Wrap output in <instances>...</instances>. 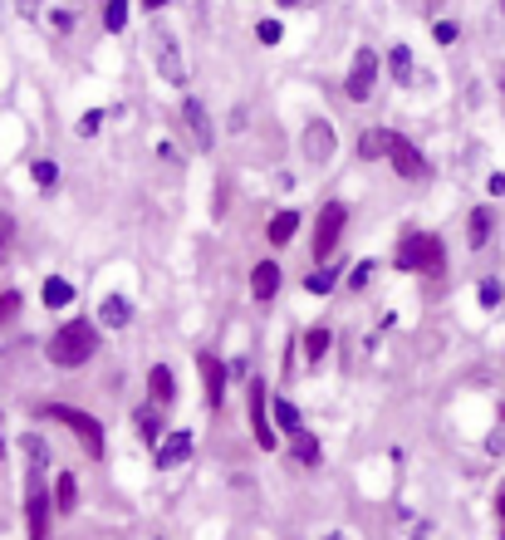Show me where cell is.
<instances>
[{
    "mask_svg": "<svg viewBox=\"0 0 505 540\" xmlns=\"http://www.w3.org/2000/svg\"><path fill=\"white\" fill-rule=\"evenodd\" d=\"M270 413H275V428L285 432V438H294V432H304L300 428V408H294L290 398H280V403H270Z\"/></svg>",
    "mask_w": 505,
    "mask_h": 540,
    "instance_id": "cb8c5ba5",
    "label": "cell"
},
{
    "mask_svg": "<svg viewBox=\"0 0 505 540\" xmlns=\"http://www.w3.org/2000/svg\"><path fill=\"white\" fill-rule=\"evenodd\" d=\"M290 452H294V462L300 466H319V438H314V432H294L290 438Z\"/></svg>",
    "mask_w": 505,
    "mask_h": 540,
    "instance_id": "d6986e66",
    "label": "cell"
},
{
    "mask_svg": "<svg viewBox=\"0 0 505 540\" xmlns=\"http://www.w3.org/2000/svg\"><path fill=\"white\" fill-rule=\"evenodd\" d=\"M344 226H349V206H344V202L319 206V222H314V261H329V256L339 251Z\"/></svg>",
    "mask_w": 505,
    "mask_h": 540,
    "instance_id": "3957f363",
    "label": "cell"
},
{
    "mask_svg": "<svg viewBox=\"0 0 505 540\" xmlns=\"http://www.w3.org/2000/svg\"><path fill=\"white\" fill-rule=\"evenodd\" d=\"M387 162H393V172H397V178H407V182L427 178V158L407 138H397V133H393V148H387Z\"/></svg>",
    "mask_w": 505,
    "mask_h": 540,
    "instance_id": "ba28073f",
    "label": "cell"
},
{
    "mask_svg": "<svg viewBox=\"0 0 505 540\" xmlns=\"http://www.w3.org/2000/svg\"><path fill=\"white\" fill-rule=\"evenodd\" d=\"M486 192H491V196H505V172H491V182H486Z\"/></svg>",
    "mask_w": 505,
    "mask_h": 540,
    "instance_id": "ab89813d",
    "label": "cell"
},
{
    "mask_svg": "<svg viewBox=\"0 0 505 540\" xmlns=\"http://www.w3.org/2000/svg\"><path fill=\"white\" fill-rule=\"evenodd\" d=\"M387 148H393V128H368L359 138V158L373 162V158H387Z\"/></svg>",
    "mask_w": 505,
    "mask_h": 540,
    "instance_id": "ac0fdd59",
    "label": "cell"
},
{
    "mask_svg": "<svg viewBox=\"0 0 505 540\" xmlns=\"http://www.w3.org/2000/svg\"><path fill=\"white\" fill-rule=\"evenodd\" d=\"M441 261H447V256H441V236H427V231L403 236V246H397V256H393L397 270H427V275H437Z\"/></svg>",
    "mask_w": 505,
    "mask_h": 540,
    "instance_id": "7a4b0ae2",
    "label": "cell"
},
{
    "mask_svg": "<svg viewBox=\"0 0 505 540\" xmlns=\"http://www.w3.org/2000/svg\"><path fill=\"white\" fill-rule=\"evenodd\" d=\"M133 319V305L123 295H103V305H99V325L103 329H123Z\"/></svg>",
    "mask_w": 505,
    "mask_h": 540,
    "instance_id": "e0dca14e",
    "label": "cell"
},
{
    "mask_svg": "<svg viewBox=\"0 0 505 540\" xmlns=\"http://www.w3.org/2000/svg\"><path fill=\"white\" fill-rule=\"evenodd\" d=\"M250 428H256V442L266 452L280 448L275 428H270V403H266V383H260V379H250Z\"/></svg>",
    "mask_w": 505,
    "mask_h": 540,
    "instance_id": "52a82bcc",
    "label": "cell"
},
{
    "mask_svg": "<svg viewBox=\"0 0 505 540\" xmlns=\"http://www.w3.org/2000/svg\"><path fill=\"white\" fill-rule=\"evenodd\" d=\"M329 344H334V329H329V325H314L309 335H304V359L319 363L324 354H329Z\"/></svg>",
    "mask_w": 505,
    "mask_h": 540,
    "instance_id": "44dd1931",
    "label": "cell"
},
{
    "mask_svg": "<svg viewBox=\"0 0 505 540\" xmlns=\"http://www.w3.org/2000/svg\"><path fill=\"white\" fill-rule=\"evenodd\" d=\"M30 178H35V187H55V182H59V162L39 158L35 168H30Z\"/></svg>",
    "mask_w": 505,
    "mask_h": 540,
    "instance_id": "f546056e",
    "label": "cell"
},
{
    "mask_svg": "<svg viewBox=\"0 0 505 540\" xmlns=\"http://www.w3.org/2000/svg\"><path fill=\"white\" fill-rule=\"evenodd\" d=\"M182 118H187V133H192V143H196V148H212V143H216V133H212V113H206V103L202 99H187L182 103Z\"/></svg>",
    "mask_w": 505,
    "mask_h": 540,
    "instance_id": "30bf717a",
    "label": "cell"
},
{
    "mask_svg": "<svg viewBox=\"0 0 505 540\" xmlns=\"http://www.w3.org/2000/svg\"><path fill=\"white\" fill-rule=\"evenodd\" d=\"M99 123H103V109H89L79 118V138H93V133H99Z\"/></svg>",
    "mask_w": 505,
    "mask_h": 540,
    "instance_id": "d6a6232c",
    "label": "cell"
},
{
    "mask_svg": "<svg viewBox=\"0 0 505 540\" xmlns=\"http://www.w3.org/2000/svg\"><path fill=\"white\" fill-rule=\"evenodd\" d=\"M128 5L133 0H103V30H109V35H118V30L128 25Z\"/></svg>",
    "mask_w": 505,
    "mask_h": 540,
    "instance_id": "484cf974",
    "label": "cell"
},
{
    "mask_svg": "<svg viewBox=\"0 0 505 540\" xmlns=\"http://www.w3.org/2000/svg\"><path fill=\"white\" fill-rule=\"evenodd\" d=\"M368 280H373V261H359V266L349 270V285H353V290H363Z\"/></svg>",
    "mask_w": 505,
    "mask_h": 540,
    "instance_id": "836d02e7",
    "label": "cell"
},
{
    "mask_svg": "<svg viewBox=\"0 0 505 540\" xmlns=\"http://www.w3.org/2000/svg\"><path fill=\"white\" fill-rule=\"evenodd\" d=\"M373 84H378V55L373 49H359L349 65V79H344V93L353 103H363V99H373Z\"/></svg>",
    "mask_w": 505,
    "mask_h": 540,
    "instance_id": "5b68a950",
    "label": "cell"
},
{
    "mask_svg": "<svg viewBox=\"0 0 505 540\" xmlns=\"http://www.w3.org/2000/svg\"><path fill=\"white\" fill-rule=\"evenodd\" d=\"M280 5H285V10H290V5H300V0H280Z\"/></svg>",
    "mask_w": 505,
    "mask_h": 540,
    "instance_id": "b9f144b4",
    "label": "cell"
},
{
    "mask_svg": "<svg viewBox=\"0 0 505 540\" xmlns=\"http://www.w3.org/2000/svg\"><path fill=\"white\" fill-rule=\"evenodd\" d=\"M491 231H496V216H491V206H476V212H471V222H466L471 251H486V246H491Z\"/></svg>",
    "mask_w": 505,
    "mask_h": 540,
    "instance_id": "2e32d148",
    "label": "cell"
},
{
    "mask_svg": "<svg viewBox=\"0 0 505 540\" xmlns=\"http://www.w3.org/2000/svg\"><path fill=\"white\" fill-rule=\"evenodd\" d=\"M196 373H202V383H206V403L221 408V398H226V369H221V359L202 354V359H196Z\"/></svg>",
    "mask_w": 505,
    "mask_h": 540,
    "instance_id": "4fadbf2b",
    "label": "cell"
},
{
    "mask_svg": "<svg viewBox=\"0 0 505 540\" xmlns=\"http://www.w3.org/2000/svg\"><path fill=\"white\" fill-rule=\"evenodd\" d=\"M334 275H339V270H309V275H304V290H309V295H329Z\"/></svg>",
    "mask_w": 505,
    "mask_h": 540,
    "instance_id": "83f0119b",
    "label": "cell"
},
{
    "mask_svg": "<svg viewBox=\"0 0 505 540\" xmlns=\"http://www.w3.org/2000/svg\"><path fill=\"white\" fill-rule=\"evenodd\" d=\"M25 516H30V540H49V496H45V472H30Z\"/></svg>",
    "mask_w": 505,
    "mask_h": 540,
    "instance_id": "8992f818",
    "label": "cell"
},
{
    "mask_svg": "<svg viewBox=\"0 0 505 540\" xmlns=\"http://www.w3.org/2000/svg\"><path fill=\"white\" fill-rule=\"evenodd\" d=\"M457 35H461L457 20H437V25H432V39H437V45H457Z\"/></svg>",
    "mask_w": 505,
    "mask_h": 540,
    "instance_id": "1f68e13d",
    "label": "cell"
},
{
    "mask_svg": "<svg viewBox=\"0 0 505 540\" xmlns=\"http://www.w3.org/2000/svg\"><path fill=\"white\" fill-rule=\"evenodd\" d=\"M0 457H5V442H0Z\"/></svg>",
    "mask_w": 505,
    "mask_h": 540,
    "instance_id": "ee69618b",
    "label": "cell"
},
{
    "mask_svg": "<svg viewBox=\"0 0 505 540\" xmlns=\"http://www.w3.org/2000/svg\"><path fill=\"white\" fill-rule=\"evenodd\" d=\"M74 506H79V476H55V511L59 516H69Z\"/></svg>",
    "mask_w": 505,
    "mask_h": 540,
    "instance_id": "ffe728a7",
    "label": "cell"
},
{
    "mask_svg": "<svg viewBox=\"0 0 505 540\" xmlns=\"http://www.w3.org/2000/svg\"><path fill=\"white\" fill-rule=\"evenodd\" d=\"M304 158L309 162H329L334 158V123L329 118H314L304 128Z\"/></svg>",
    "mask_w": 505,
    "mask_h": 540,
    "instance_id": "8fae6325",
    "label": "cell"
},
{
    "mask_svg": "<svg viewBox=\"0 0 505 540\" xmlns=\"http://www.w3.org/2000/svg\"><path fill=\"white\" fill-rule=\"evenodd\" d=\"M138 428H143L147 442H162V438H157V418H152V413H138Z\"/></svg>",
    "mask_w": 505,
    "mask_h": 540,
    "instance_id": "74e56055",
    "label": "cell"
},
{
    "mask_svg": "<svg viewBox=\"0 0 505 540\" xmlns=\"http://www.w3.org/2000/svg\"><path fill=\"white\" fill-rule=\"evenodd\" d=\"M157 466H162V472H172V466H182L187 457H192V432H167L162 442H157Z\"/></svg>",
    "mask_w": 505,
    "mask_h": 540,
    "instance_id": "7c38bea8",
    "label": "cell"
},
{
    "mask_svg": "<svg viewBox=\"0 0 505 540\" xmlns=\"http://www.w3.org/2000/svg\"><path fill=\"white\" fill-rule=\"evenodd\" d=\"M69 300H74V285H69L65 275H49V280H45V305H49V309H65Z\"/></svg>",
    "mask_w": 505,
    "mask_h": 540,
    "instance_id": "d4e9b609",
    "label": "cell"
},
{
    "mask_svg": "<svg viewBox=\"0 0 505 540\" xmlns=\"http://www.w3.org/2000/svg\"><path fill=\"white\" fill-rule=\"evenodd\" d=\"M275 290H280V261H260L256 270H250V295L275 300Z\"/></svg>",
    "mask_w": 505,
    "mask_h": 540,
    "instance_id": "9a60e30c",
    "label": "cell"
},
{
    "mask_svg": "<svg viewBox=\"0 0 505 540\" xmlns=\"http://www.w3.org/2000/svg\"><path fill=\"white\" fill-rule=\"evenodd\" d=\"M20 442H25L30 472H45V466H49V448H45V442H39V438H20Z\"/></svg>",
    "mask_w": 505,
    "mask_h": 540,
    "instance_id": "f1b7e54d",
    "label": "cell"
},
{
    "mask_svg": "<svg viewBox=\"0 0 505 540\" xmlns=\"http://www.w3.org/2000/svg\"><path fill=\"white\" fill-rule=\"evenodd\" d=\"M167 5V0H143V10H162Z\"/></svg>",
    "mask_w": 505,
    "mask_h": 540,
    "instance_id": "60d3db41",
    "label": "cell"
},
{
    "mask_svg": "<svg viewBox=\"0 0 505 540\" xmlns=\"http://www.w3.org/2000/svg\"><path fill=\"white\" fill-rule=\"evenodd\" d=\"M501 15H505V0H501Z\"/></svg>",
    "mask_w": 505,
    "mask_h": 540,
    "instance_id": "f6af8a7d",
    "label": "cell"
},
{
    "mask_svg": "<svg viewBox=\"0 0 505 540\" xmlns=\"http://www.w3.org/2000/svg\"><path fill=\"white\" fill-rule=\"evenodd\" d=\"M157 69H162V79L167 84H177L182 89L187 84V65H182V49H177V35H157Z\"/></svg>",
    "mask_w": 505,
    "mask_h": 540,
    "instance_id": "9c48e42d",
    "label": "cell"
},
{
    "mask_svg": "<svg viewBox=\"0 0 505 540\" xmlns=\"http://www.w3.org/2000/svg\"><path fill=\"white\" fill-rule=\"evenodd\" d=\"M15 309H20V295H15V290H10V295H0V325H5V319H15Z\"/></svg>",
    "mask_w": 505,
    "mask_h": 540,
    "instance_id": "e575fe53",
    "label": "cell"
},
{
    "mask_svg": "<svg viewBox=\"0 0 505 540\" xmlns=\"http://www.w3.org/2000/svg\"><path fill=\"white\" fill-rule=\"evenodd\" d=\"M10 231H15V226H10V216L0 212V256H5V246H10Z\"/></svg>",
    "mask_w": 505,
    "mask_h": 540,
    "instance_id": "f35d334b",
    "label": "cell"
},
{
    "mask_svg": "<svg viewBox=\"0 0 505 540\" xmlns=\"http://www.w3.org/2000/svg\"><path fill=\"white\" fill-rule=\"evenodd\" d=\"M501 89H505V84H501Z\"/></svg>",
    "mask_w": 505,
    "mask_h": 540,
    "instance_id": "bcb514c9",
    "label": "cell"
},
{
    "mask_svg": "<svg viewBox=\"0 0 505 540\" xmlns=\"http://www.w3.org/2000/svg\"><path fill=\"white\" fill-rule=\"evenodd\" d=\"M147 398H152V408H167V403L177 398V379L167 363H152V373H147Z\"/></svg>",
    "mask_w": 505,
    "mask_h": 540,
    "instance_id": "5bb4252c",
    "label": "cell"
},
{
    "mask_svg": "<svg viewBox=\"0 0 505 540\" xmlns=\"http://www.w3.org/2000/svg\"><path fill=\"white\" fill-rule=\"evenodd\" d=\"M387 69H393L397 84H413V49H407V45H393V49H387Z\"/></svg>",
    "mask_w": 505,
    "mask_h": 540,
    "instance_id": "7402d4cb",
    "label": "cell"
},
{
    "mask_svg": "<svg viewBox=\"0 0 505 540\" xmlns=\"http://www.w3.org/2000/svg\"><path fill=\"white\" fill-rule=\"evenodd\" d=\"M496 521H501L496 526V540H505V482L496 486Z\"/></svg>",
    "mask_w": 505,
    "mask_h": 540,
    "instance_id": "d590c367",
    "label": "cell"
},
{
    "mask_svg": "<svg viewBox=\"0 0 505 540\" xmlns=\"http://www.w3.org/2000/svg\"><path fill=\"white\" fill-rule=\"evenodd\" d=\"M486 452H491V457H505V422H501V428L486 438Z\"/></svg>",
    "mask_w": 505,
    "mask_h": 540,
    "instance_id": "8d00e7d4",
    "label": "cell"
},
{
    "mask_svg": "<svg viewBox=\"0 0 505 540\" xmlns=\"http://www.w3.org/2000/svg\"><path fill=\"white\" fill-rule=\"evenodd\" d=\"M93 349H99V325H83V319H74V325H59L55 339H49V363L55 369H83V363L93 359Z\"/></svg>",
    "mask_w": 505,
    "mask_h": 540,
    "instance_id": "6da1fadb",
    "label": "cell"
},
{
    "mask_svg": "<svg viewBox=\"0 0 505 540\" xmlns=\"http://www.w3.org/2000/svg\"><path fill=\"white\" fill-rule=\"evenodd\" d=\"M476 295H481V309H501V300H505V285H501L496 275H486V280H481V290H476Z\"/></svg>",
    "mask_w": 505,
    "mask_h": 540,
    "instance_id": "4316f807",
    "label": "cell"
},
{
    "mask_svg": "<svg viewBox=\"0 0 505 540\" xmlns=\"http://www.w3.org/2000/svg\"><path fill=\"white\" fill-rule=\"evenodd\" d=\"M280 35H285V25H280V20H260V25H256V39H260V45H280Z\"/></svg>",
    "mask_w": 505,
    "mask_h": 540,
    "instance_id": "4dcf8cb0",
    "label": "cell"
},
{
    "mask_svg": "<svg viewBox=\"0 0 505 540\" xmlns=\"http://www.w3.org/2000/svg\"><path fill=\"white\" fill-rule=\"evenodd\" d=\"M324 540H344V536H339V531H334V536H324Z\"/></svg>",
    "mask_w": 505,
    "mask_h": 540,
    "instance_id": "7bdbcfd3",
    "label": "cell"
},
{
    "mask_svg": "<svg viewBox=\"0 0 505 540\" xmlns=\"http://www.w3.org/2000/svg\"><path fill=\"white\" fill-rule=\"evenodd\" d=\"M294 226H300V216H294V212H275V216H270V226H266L270 246H285L294 236Z\"/></svg>",
    "mask_w": 505,
    "mask_h": 540,
    "instance_id": "603a6c76",
    "label": "cell"
},
{
    "mask_svg": "<svg viewBox=\"0 0 505 540\" xmlns=\"http://www.w3.org/2000/svg\"><path fill=\"white\" fill-rule=\"evenodd\" d=\"M45 413L55 422H65V428L79 432V442L89 448V457H103V428H99V418H89V413H79V408H65V403H45Z\"/></svg>",
    "mask_w": 505,
    "mask_h": 540,
    "instance_id": "277c9868",
    "label": "cell"
}]
</instances>
